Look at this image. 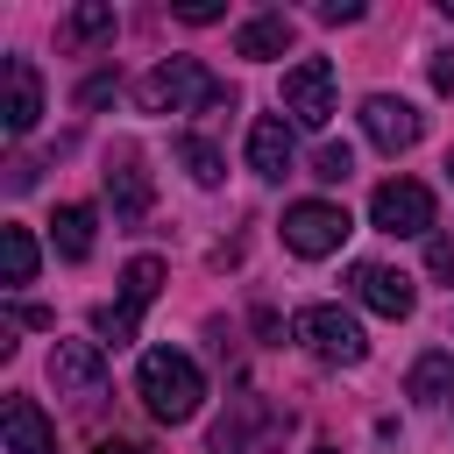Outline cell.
Masks as SVG:
<instances>
[{"label":"cell","instance_id":"13","mask_svg":"<svg viewBox=\"0 0 454 454\" xmlns=\"http://www.w3.org/2000/svg\"><path fill=\"white\" fill-rule=\"evenodd\" d=\"M106 199H114V220H142L149 213V170H142L135 149H121L106 163Z\"/></svg>","mask_w":454,"mask_h":454},{"label":"cell","instance_id":"24","mask_svg":"<svg viewBox=\"0 0 454 454\" xmlns=\"http://www.w3.org/2000/svg\"><path fill=\"white\" fill-rule=\"evenodd\" d=\"M319 21H362V0H319Z\"/></svg>","mask_w":454,"mask_h":454},{"label":"cell","instance_id":"25","mask_svg":"<svg viewBox=\"0 0 454 454\" xmlns=\"http://www.w3.org/2000/svg\"><path fill=\"white\" fill-rule=\"evenodd\" d=\"M177 21H220V0H192V7H177Z\"/></svg>","mask_w":454,"mask_h":454},{"label":"cell","instance_id":"29","mask_svg":"<svg viewBox=\"0 0 454 454\" xmlns=\"http://www.w3.org/2000/svg\"><path fill=\"white\" fill-rule=\"evenodd\" d=\"M447 170H454V163H447Z\"/></svg>","mask_w":454,"mask_h":454},{"label":"cell","instance_id":"6","mask_svg":"<svg viewBox=\"0 0 454 454\" xmlns=\"http://www.w3.org/2000/svg\"><path fill=\"white\" fill-rule=\"evenodd\" d=\"M277 99H284V114H291L298 128H326V121H333V64H326V57L291 64Z\"/></svg>","mask_w":454,"mask_h":454},{"label":"cell","instance_id":"1","mask_svg":"<svg viewBox=\"0 0 454 454\" xmlns=\"http://www.w3.org/2000/svg\"><path fill=\"white\" fill-rule=\"evenodd\" d=\"M135 383H142V404H149V419H163V426H184V419L199 411V397H206V376H199V362H192V355H177V348H149Z\"/></svg>","mask_w":454,"mask_h":454},{"label":"cell","instance_id":"11","mask_svg":"<svg viewBox=\"0 0 454 454\" xmlns=\"http://www.w3.org/2000/svg\"><path fill=\"white\" fill-rule=\"evenodd\" d=\"M0 121H7V135H28V128L43 121V78H35L28 57H7V99H0Z\"/></svg>","mask_w":454,"mask_h":454},{"label":"cell","instance_id":"23","mask_svg":"<svg viewBox=\"0 0 454 454\" xmlns=\"http://www.w3.org/2000/svg\"><path fill=\"white\" fill-rule=\"evenodd\" d=\"M426 262H433V277H454V241L433 234V241H426Z\"/></svg>","mask_w":454,"mask_h":454},{"label":"cell","instance_id":"22","mask_svg":"<svg viewBox=\"0 0 454 454\" xmlns=\"http://www.w3.org/2000/svg\"><path fill=\"white\" fill-rule=\"evenodd\" d=\"M114 99V71H92L85 85H78V106H106Z\"/></svg>","mask_w":454,"mask_h":454},{"label":"cell","instance_id":"17","mask_svg":"<svg viewBox=\"0 0 454 454\" xmlns=\"http://www.w3.org/2000/svg\"><path fill=\"white\" fill-rule=\"evenodd\" d=\"M0 270H7V284L35 277V234L28 227H0Z\"/></svg>","mask_w":454,"mask_h":454},{"label":"cell","instance_id":"21","mask_svg":"<svg viewBox=\"0 0 454 454\" xmlns=\"http://www.w3.org/2000/svg\"><path fill=\"white\" fill-rule=\"evenodd\" d=\"M348 170H355V149H348V142H326V149L312 156V177H319V184H348Z\"/></svg>","mask_w":454,"mask_h":454},{"label":"cell","instance_id":"8","mask_svg":"<svg viewBox=\"0 0 454 454\" xmlns=\"http://www.w3.org/2000/svg\"><path fill=\"white\" fill-rule=\"evenodd\" d=\"M362 135H369L383 156H397V149L419 142V106L397 99V92H369V99H362Z\"/></svg>","mask_w":454,"mask_h":454},{"label":"cell","instance_id":"9","mask_svg":"<svg viewBox=\"0 0 454 454\" xmlns=\"http://www.w3.org/2000/svg\"><path fill=\"white\" fill-rule=\"evenodd\" d=\"M348 284H355V298H362L369 312H383V319H404V312L419 305L411 277H404V270H390V262H355V270H348Z\"/></svg>","mask_w":454,"mask_h":454},{"label":"cell","instance_id":"20","mask_svg":"<svg viewBox=\"0 0 454 454\" xmlns=\"http://www.w3.org/2000/svg\"><path fill=\"white\" fill-rule=\"evenodd\" d=\"M64 35H71V43H99V35H114V7H99V0L78 7V14L64 21Z\"/></svg>","mask_w":454,"mask_h":454},{"label":"cell","instance_id":"10","mask_svg":"<svg viewBox=\"0 0 454 454\" xmlns=\"http://www.w3.org/2000/svg\"><path fill=\"white\" fill-rule=\"evenodd\" d=\"M50 383L71 390V397H92V390L106 383V355H99V340H57V348H50Z\"/></svg>","mask_w":454,"mask_h":454},{"label":"cell","instance_id":"18","mask_svg":"<svg viewBox=\"0 0 454 454\" xmlns=\"http://www.w3.org/2000/svg\"><path fill=\"white\" fill-rule=\"evenodd\" d=\"M440 390H454V355H419V362H411V397L433 404Z\"/></svg>","mask_w":454,"mask_h":454},{"label":"cell","instance_id":"3","mask_svg":"<svg viewBox=\"0 0 454 454\" xmlns=\"http://www.w3.org/2000/svg\"><path fill=\"white\" fill-rule=\"evenodd\" d=\"M156 291H163V255H135L128 270H121V298L114 305H99V348H128L135 340V326H142V312L156 305Z\"/></svg>","mask_w":454,"mask_h":454},{"label":"cell","instance_id":"2","mask_svg":"<svg viewBox=\"0 0 454 454\" xmlns=\"http://www.w3.org/2000/svg\"><path fill=\"white\" fill-rule=\"evenodd\" d=\"M142 114H192V106H234V92L220 85V78H206L199 71V57H170V64H156L142 85Z\"/></svg>","mask_w":454,"mask_h":454},{"label":"cell","instance_id":"14","mask_svg":"<svg viewBox=\"0 0 454 454\" xmlns=\"http://www.w3.org/2000/svg\"><path fill=\"white\" fill-rule=\"evenodd\" d=\"M248 170H255V177H270V184L291 170V128H284L277 114H262V121L248 128Z\"/></svg>","mask_w":454,"mask_h":454},{"label":"cell","instance_id":"28","mask_svg":"<svg viewBox=\"0 0 454 454\" xmlns=\"http://www.w3.org/2000/svg\"><path fill=\"white\" fill-rule=\"evenodd\" d=\"M319 454H333V447H319Z\"/></svg>","mask_w":454,"mask_h":454},{"label":"cell","instance_id":"12","mask_svg":"<svg viewBox=\"0 0 454 454\" xmlns=\"http://www.w3.org/2000/svg\"><path fill=\"white\" fill-rule=\"evenodd\" d=\"M0 433H7V454H57V426L35 411V397H7Z\"/></svg>","mask_w":454,"mask_h":454},{"label":"cell","instance_id":"26","mask_svg":"<svg viewBox=\"0 0 454 454\" xmlns=\"http://www.w3.org/2000/svg\"><path fill=\"white\" fill-rule=\"evenodd\" d=\"M433 85H440V92H454V57H433Z\"/></svg>","mask_w":454,"mask_h":454},{"label":"cell","instance_id":"7","mask_svg":"<svg viewBox=\"0 0 454 454\" xmlns=\"http://www.w3.org/2000/svg\"><path fill=\"white\" fill-rule=\"evenodd\" d=\"M369 220H376L383 234H426V227H433V192H426L419 177H383L376 199H369Z\"/></svg>","mask_w":454,"mask_h":454},{"label":"cell","instance_id":"16","mask_svg":"<svg viewBox=\"0 0 454 454\" xmlns=\"http://www.w3.org/2000/svg\"><path fill=\"white\" fill-rule=\"evenodd\" d=\"M50 241H57V255H64V262H85V255H92V206H57Z\"/></svg>","mask_w":454,"mask_h":454},{"label":"cell","instance_id":"5","mask_svg":"<svg viewBox=\"0 0 454 454\" xmlns=\"http://www.w3.org/2000/svg\"><path fill=\"white\" fill-rule=\"evenodd\" d=\"M348 234H355V220H348V206H333V199H305V206L284 213V248H291V255H333Z\"/></svg>","mask_w":454,"mask_h":454},{"label":"cell","instance_id":"27","mask_svg":"<svg viewBox=\"0 0 454 454\" xmlns=\"http://www.w3.org/2000/svg\"><path fill=\"white\" fill-rule=\"evenodd\" d=\"M92 454H142V447H128V440H99Z\"/></svg>","mask_w":454,"mask_h":454},{"label":"cell","instance_id":"4","mask_svg":"<svg viewBox=\"0 0 454 454\" xmlns=\"http://www.w3.org/2000/svg\"><path fill=\"white\" fill-rule=\"evenodd\" d=\"M291 333H298L319 362H333V369H355V362L369 355V340H362L355 312H340V305H305V312L291 319Z\"/></svg>","mask_w":454,"mask_h":454},{"label":"cell","instance_id":"15","mask_svg":"<svg viewBox=\"0 0 454 454\" xmlns=\"http://www.w3.org/2000/svg\"><path fill=\"white\" fill-rule=\"evenodd\" d=\"M291 14H255V21H241V35H234V57H248V64H270V57H284L291 50Z\"/></svg>","mask_w":454,"mask_h":454},{"label":"cell","instance_id":"19","mask_svg":"<svg viewBox=\"0 0 454 454\" xmlns=\"http://www.w3.org/2000/svg\"><path fill=\"white\" fill-rule=\"evenodd\" d=\"M177 163L192 170V184H220V170H227V163H220V149H213V142H199V135H177Z\"/></svg>","mask_w":454,"mask_h":454}]
</instances>
